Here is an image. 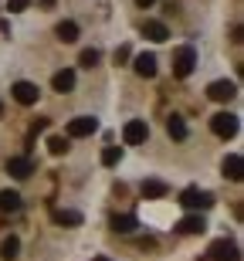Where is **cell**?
<instances>
[{
	"instance_id": "obj_1",
	"label": "cell",
	"mask_w": 244,
	"mask_h": 261,
	"mask_svg": "<svg viewBox=\"0 0 244 261\" xmlns=\"http://www.w3.org/2000/svg\"><path fill=\"white\" fill-rule=\"evenodd\" d=\"M180 203H183L186 211H210L214 207V194L200 190V187H186L183 194H180Z\"/></svg>"
},
{
	"instance_id": "obj_2",
	"label": "cell",
	"mask_w": 244,
	"mask_h": 261,
	"mask_svg": "<svg viewBox=\"0 0 244 261\" xmlns=\"http://www.w3.org/2000/svg\"><path fill=\"white\" fill-rule=\"evenodd\" d=\"M210 129H214V136H221V139H234L241 122H237L234 112H217V116H210Z\"/></svg>"
},
{
	"instance_id": "obj_3",
	"label": "cell",
	"mask_w": 244,
	"mask_h": 261,
	"mask_svg": "<svg viewBox=\"0 0 244 261\" xmlns=\"http://www.w3.org/2000/svg\"><path fill=\"white\" fill-rule=\"evenodd\" d=\"M194 68H197V51L186 44V48H180L173 55V75L176 78H186V75H194Z\"/></svg>"
},
{
	"instance_id": "obj_4",
	"label": "cell",
	"mask_w": 244,
	"mask_h": 261,
	"mask_svg": "<svg viewBox=\"0 0 244 261\" xmlns=\"http://www.w3.org/2000/svg\"><path fill=\"white\" fill-rule=\"evenodd\" d=\"M146 139H149L146 119H132V122H126V129H122V143L126 146H143Z\"/></svg>"
},
{
	"instance_id": "obj_5",
	"label": "cell",
	"mask_w": 244,
	"mask_h": 261,
	"mask_svg": "<svg viewBox=\"0 0 244 261\" xmlns=\"http://www.w3.org/2000/svg\"><path fill=\"white\" fill-rule=\"evenodd\" d=\"M237 95V85L234 82H227V78H217L207 85V98H214V102H231Z\"/></svg>"
},
{
	"instance_id": "obj_6",
	"label": "cell",
	"mask_w": 244,
	"mask_h": 261,
	"mask_svg": "<svg viewBox=\"0 0 244 261\" xmlns=\"http://www.w3.org/2000/svg\"><path fill=\"white\" fill-rule=\"evenodd\" d=\"M210 258L214 261H241V251H237V244L231 238H221V241L210 244Z\"/></svg>"
},
{
	"instance_id": "obj_7",
	"label": "cell",
	"mask_w": 244,
	"mask_h": 261,
	"mask_svg": "<svg viewBox=\"0 0 244 261\" xmlns=\"http://www.w3.org/2000/svg\"><path fill=\"white\" fill-rule=\"evenodd\" d=\"M98 133V119L95 116H78V119H71L68 122V136L71 139H85V136Z\"/></svg>"
},
{
	"instance_id": "obj_8",
	"label": "cell",
	"mask_w": 244,
	"mask_h": 261,
	"mask_svg": "<svg viewBox=\"0 0 244 261\" xmlns=\"http://www.w3.org/2000/svg\"><path fill=\"white\" fill-rule=\"evenodd\" d=\"M10 95H14V102H20V106H34L38 95H41V88L34 85V82H14Z\"/></svg>"
},
{
	"instance_id": "obj_9",
	"label": "cell",
	"mask_w": 244,
	"mask_h": 261,
	"mask_svg": "<svg viewBox=\"0 0 244 261\" xmlns=\"http://www.w3.org/2000/svg\"><path fill=\"white\" fill-rule=\"evenodd\" d=\"M7 173L14 176V180H28V176L34 173V163H31L28 156H10L7 160Z\"/></svg>"
},
{
	"instance_id": "obj_10",
	"label": "cell",
	"mask_w": 244,
	"mask_h": 261,
	"mask_svg": "<svg viewBox=\"0 0 244 261\" xmlns=\"http://www.w3.org/2000/svg\"><path fill=\"white\" fill-rule=\"evenodd\" d=\"M132 68H136L139 78H153L156 75V55H149V51L136 55V58H132Z\"/></svg>"
},
{
	"instance_id": "obj_11",
	"label": "cell",
	"mask_w": 244,
	"mask_h": 261,
	"mask_svg": "<svg viewBox=\"0 0 244 261\" xmlns=\"http://www.w3.org/2000/svg\"><path fill=\"white\" fill-rule=\"evenodd\" d=\"M176 231H180V234H204L207 231V221L200 217V214H186L183 221L176 224Z\"/></svg>"
},
{
	"instance_id": "obj_12",
	"label": "cell",
	"mask_w": 244,
	"mask_h": 261,
	"mask_svg": "<svg viewBox=\"0 0 244 261\" xmlns=\"http://www.w3.org/2000/svg\"><path fill=\"white\" fill-rule=\"evenodd\" d=\"M139 194L146 197V200H159V197L170 194V187H166L163 180H143V184H139Z\"/></svg>"
},
{
	"instance_id": "obj_13",
	"label": "cell",
	"mask_w": 244,
	"mask_h": 261,
	"mask_svg": "<svg viewBox=\"0 0 244 261\" xmlns=\"http://www.w3.org/2000/svg\"><path fill=\"white\" fill-rule=\"evenodd\" d=\"M221 170H224V176H227V180H231V184H241V170H244V160H241V156H237V153H231V156H227V160H224V166H221Z\"/></svg>"
},
{
	"instance_id": "obj_14",
	"label": "cell",
	"mask_w": 244,
	"mask_h": 261,
	"mask_svg": "<svg viewBox=\"0 0 244 261\" xmlns=\"http://www.w3.org/2000/svg\"><path fill=\"white\" fill-rule=\"evenodd\" d=\"M143 34H146L149 41H156V44L170 41V31H166V24H163V20H146V24H143Z\"/></svg>"
},
{
	"instance_id": "obj_15",
	"label": "cell",
	"mask_w": 244,
	"mask_h": 261,
	"mask_svg": "<svg viewBox=\"0 0 244 261\" xmlns=\"http://www.w3.org/2000/svg\"><path fill=\"white\" fill-rule=\"evenodd\" d=\"M51 88H55V92H71V88H75V71H71V68H61L58 75L51 78Z\"/></svg>"
},
{
	"instance_id": "obj_16",
	"label": "cell",
	"mask_w": 244,
	"mask_h": 261,
	"mask_svg": "<svg viewBox=\"0 0 244 261\" xmlns=\"http://www.w3.org/2000/svg\"><path fill=\"white\" fill-rule=\"evenodd\" d=\"M136 227H139V221L132 214H116L112 217V231H119V234H129V231H136Z\"/></svg>"
},
{
	"instance_id": "obj_17",
	"label": "cell",
	"mask_w": 244,
	"mask_h": 261,
	"mask_svg": "<svg viewBox=\"0 0 244 261\" xmlns=\"http://www.w3.org/2000/svg\"><path fill=\"white\" fill-rule=\"evenodd\" d=\"M55 34H58V41L71 44V41H78V24L75 20H61L58 28H55Z\"/></svg>"
},
{
	"instance_id": "obj_18",
	"label": "cell",
	"mask_w": 244,
	"mask_h": 261,
	"mask_svg": "<svg viewBox=\"0 0 244 261\" xmlns=\"http://www.w3.org/2000/svg\"><path fill=\"white\" fill-rule=\"evenodd\" d=\"M0 211H4V214L20 211V194H17V190H0Z\"/></svg>"
},
{
	"instance_id": "obj_19",
	"label": "cell",
	"mask_w": 244,
	"mask_h": 261,
	"mask_svg": "<svg viewBox=\"0 0 244 261\" xmlns=\"http://www.w3.org/2000/svg\"><path fill=\"white\" fill-rule=\"evenodd\" d=\"M166 133L173 136V139H186V122L180 116H170L166 119Z\"/></svg>"
},
{
	"instance_id": "obj_20",
	"label": "cell",
	"mask_w": 244,
	"mask_h": 261,
	"mask_svg": "<svg viewBox=\"0 0 244 261\" xmlns=\"http://www.w3.org/2000/svg\"><path fill=\"white\" fill-rule=\"evenodd\" d=\"M55 221H58L61 227H78V224H82V214L78 211H55Z\"/></svg>"
},
{
	"instance_id": "obj_21",
	"label": "cell",
	"mask_w": 244,
	"mask_h": 261,
	"mask_svg": "<svg viewBox=\"0 0 244 261\" xmlns=\"http://www.w3.org/2000/svg\"><path fill=\"white\" fill-rule=\"evenodd\" d=\"M17 251H20V241L10 234V238H4V244H0V258H7V261H14L17 258Z\"/></svg>"
},
{
	"instance_id": "obj_22",
	"label": "cell",
	"mask_w": 244,
	"mask_h": 261,
	"mask_svg": "<svg viewBox=\"0 0 244 261\" xmlns=\"http://www.w3.org/2000/svg\"><path fill=\"white\" fill-rule=\"evenodd\" d=\"M98 61H102V55H98L95 48H85V51L78 55V65H82V68H95Z\"/></svg>"
},
{
	"instance_id": "obj_23",
	"label": "cell",
	"mask_w": 244,
	"mask_h": 261,
	"mask_svg": "<svg viewBox=\"0 0 244 261\" xmlns=\"http://www.w3.org/2000/svg\"><path fill=\"white\" fill-rule=\"evenodd\" d=\"M119 160H122V149H119V146H105V149H102V163L105 166H116Z\"/></svg>"
},
{
	"instance_id": "obj_24",
	"label": "cell",
	"mask_w": 244,
	"mask_h": 261,
	"mask_svg": "<svg viewBox=\"0 0 244 261\" xmlns=\"http://www.w3.org/2000/svg\"><path fill=\"white\" fill-rule=\"evenodd\" d=\"M48 149H51L55 156L68 153V139H65V136H51V139H48Z\"/></svg>"
},
{
	"instance_id": "obj_25",
	"label": "cell",
	"mask_w": 244,
	"mask_h": 261,
	"mask_svg": "<svg viewBox=\"0 0 244 261\" xmlns=\"http://www.w3.org/2000/svg\"><path fill=\"white\" fill-rule=\"evenodd\" d=\"M28 4L31 0H7V10L10 14H20V10H28Z\"/></svg>"
},
{
	"instance_id": "obj_26",
	"label": "cell",
	"mask_w": 244,
	"mask_h": 261,
	"mask_svg": "<svg viewBox=\"0 0 244 261\" xmlns=\"http://www.w3.org/2000/svg\"><path fill=\"white\" fill-rule=\"evenodd\" d=\"M112 58H116V65L129 61V48H126V44H122V48H116V55H112Z\"/></svg>"
},
{
	"instance_id": "obj_27",
	"label": "cell",
	"mask_w": 244,
	"mask_h": 261,
	"mask_svg": "<svg viewBox=\"0 0 244 261\" xmlns=\"http://www.w3.org/2000/svg\"><path fill=\"white\" fill-rule=\"evenodd\" d=\"M139 7H153V4H156V0H136Z\"/></svg>"
},
{
	"instance_id": "obj_28",
	"label": "cell",
	"mask_w": 244,
	"mask_h": 261,
	"mask_svg": "<svg viewBox=\"0 0 244 261\" xmlns=\"http://www.w3.org/2000/svg\"><path fill=\"white\" fill-rule=\"evenodd\" d=\"M38 4H44V7H55V0H38Z\"/></svg>"
},
{
	"instance_id": "obj_29",
	"label": "cell",
	"mask_w": 244,
	"mask_h": 261,
	"mask_svg": "<svg viewBox=\"0 0 244 261\" xmlns=\"http://www.w3.org/2000/svg\"><path fill=\"white\" fill-rule=\"evenodd\" d=\"M95 261H109V258H95Z\"/></svg>"
},
{
	"instance_id": "obj_30",
	"label": "cell",
	"mask_w": 244,
	"mask_h": 261,
	"mask_svg": "<svg viewBox=\"0 0 244 261\" xmlns=\"http://www.w3.org/2000/svg\"><path fill=\"white\" fill-rule=\"evenodd\" d=\"M0 112H4V109H0Z\"/></svg>"
}]
</instances>
